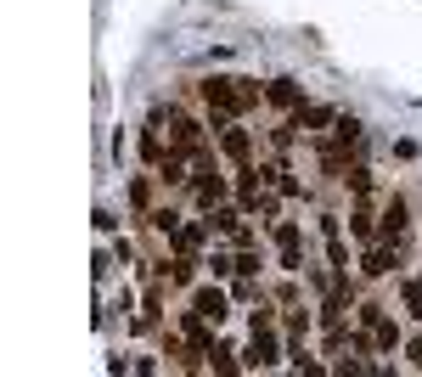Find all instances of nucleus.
Returning a JSON list of instances; mask_svg holds the SVG:
<instances>
[{"mask_svg": "<svg viewBox=\"0 0 422 377\" xmlns=\"http://www.w3.org/2000/svg\"><path fill=\"white\" fill-rule=\"evenodd\" d=\"M259 96H265V90H259L254 79H209V84H203V102H209L214 113H225V119L259 107Z\"/></svg>", "mask_w": 422, "mask_h": 377, "instance_id": "1", "label": "nucleus"}, {"mask_svg": "<svg viewBox=\"0 0 422 377\" xmlns=\"http://www.w3.org/2000/svg\"><path fill=\"white\" fill-rule=\"evenodd\" d=\"M276 361H281L276 355V332H271V327H254V344L242 349V366H248V372H271Z\"/></svg>", "mask_w": 422, "mask_h": 377, "instance_id": "2", "label": "nucleus"}, {"mask_svg": "<svg viewBox=\"0 0 422 377\" xmlns=\"http://www.w3.org/2000/svg\"><path fill=\"white\" fill-rule=\"evenodd\" d=\"M192 310H198L203 321H214V327L231 315V304H225V293H220V288H198V293H192Z\"/></svg>", "mask_w": 422, "mask_h": 377, "instance_id": "3", "label": "nucleus"}, {"mask_svg": "<svg viewBox=\"0 0 422 377\" xmlns=\"http://www.w3.org/2000/svg\"><path fill=\"white\" fill-rule=\"evenodd\" d=\"M220 152H225V158H237V163H248V158H254V136H248V130H237V124H220Z\"/></svg>", "mask_w": 422, "mask_h": 377, "instance_id": "4", "label": "nucleus"}, {"mask_svg": "<svg viewBox=\"0 0 422 377\" xmlns=\"http://www.w3.org/2000/svg\"><path fill=\"white\" fill-rule=\"evenodd\" d=\"M265 102H271V107H287V113H298V107H304L298 79H271V84H265Z\"/></svg>", "mask_w": 422, "mask_h": 377, "instance_id": "5", "label": "nucleus"}, {"mask_svg": "<svg viewBox=\"0 0 422 377\" xmlns=\"http://www.w3.org/2000/svg\"><path fill=\"white\" fill-rule=\"evenodd\" d=\"M406 220H411L406 197H389V203H383V231H389V236H400V231H406Z\"/></svg>", "mask_w": 422, "mask_h": 377, "instance_id": "6", "label": "nucleus"}, {"mask_svg": "<svg viewBox=\"0 0 422 377\" xmlns=\"http://www.w3.org/2000/svg\"><path fill=\"white\" fill-rule=\"evenodd\" d=\"M394 265H400V253H394V248H372V253L360 259V271H366V276H383V271H394Z\"/></svg>", "mask_w": 422, "mask_h": 377, "instance_id": "7", "label": "nucleus"}, {"mask_svg": "<svg viewBox=\"0 0 422 377\" xmlns=\"http://www.w3.org/2000/svg\"><path fill=\"white\" fill-rule=\"evenodd\" d=\"M332 119H338L332 107H298V113H293V124H298V130H321V124H332Z\"/></svg>", "mask_w": 422, "mask_h": 377, "instance_id": "8", "label": "nucleus"}, {"mask_svg": "<svg viewBox=\"0 0 422 377\" xmlns=\"http://www.w3.org/2000/svg\"><path fill=\"white\" fill-rule=\"evenodd\" d=\"M350 231L366 242V236H372V209H355V214H350Z\"/></svg>", "mask_w": 422, "mask_h": 377, "instance_id": "9", "label": "nucleus"}, {"mask_svg": "<svg viewBox=\"0 0 422 377\" xmlns=\"http://www.w3.org/2000/svg\"><path fill=\"white\" fill-rule=\"evenodd\" d=\"M209 271H214V276H231V271H237V259H231V253H214Z\"/></svg>", "mask_w": 422, "mask_h": 377, "instance_id": "10", "label": "nucleus"}]
</instances>
